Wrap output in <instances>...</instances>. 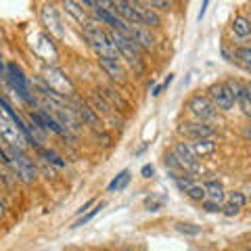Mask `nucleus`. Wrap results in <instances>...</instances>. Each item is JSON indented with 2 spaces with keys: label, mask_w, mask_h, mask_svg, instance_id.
<instances>
[{
  "label": "nucleus",
  "mask_w": 251,
  "mask_h": 251,
  "mask_svg": "<svg viewBox=\"0 0 251 251\" xmlns=\"http://www.w3.org/2000/svg\"><path fill=\"white\" fill-rule=\"evenodd\" d=\"M0 138L6 143V147L15 149V151H23V147H25V138H23V134L19 132L17 126H15V122L2 109H0Z\"/></svg>",
  "instance_id": "3"
},
{
  "label": "nucleus",
  "mask_w": 251,
  "mask_h": 251,
  "mask_svg": "<svg viewBox=\"0 0 251 251\" xmlns=\"http://www.w3.org/2000/svg\"><path fill=\"white\" fill-rule=\"evenodd\" d=\"M174 155H176V159L180 161V168H182V170L191 172V174H197V172L201 170L199 159L193 155L191 149H188V143H176Z\"/></svg>",
  "instance_id": "9"
},
{
  "label": "nucleus",
  "mask_w": 251,
  "mask_h": 251,
  "mask_svg": "<svg viewBox=\"0 0 251 251\" xmlns=\"http://www.w3.org/2000/svg\"><path fill=\"white\" fill-rule=\"evenodd\" d=\"M2 216H6V207H4L2 197H0V218H2Z\"/></svg>",
  "instance_id": "35"
},
{
  "label": "nucleus",
  "mask_w": 251,
  "mask_h": 251,
  "mask_svg": "<svg viewBox=\"0 0 251 251\" xmlns=\"http://www.w3.org/2000/svg\"><path fill=\"white\" fill-rule=\"evenodd\" d=\"M6 159H9L6 166H11L13 172L23 180V182H34V180H36V168H34L31 159L23 151L9 149V151H6Z\"/></svg>",
  "instance_id": "2"
},
{
  "label": "nucleus",
  "mask_w": 251,
  "mask_h": 251,
  "mask_svg": "<svg viewBox=\"0 0 251 251\" xmlns=\"http://www.w3.org/2000/svg\"><path fill=\"white\" fill-rule=\"evenodd\" d=\"M92 100H94V105H97V111H103V113H111V105L107 103V100L103 99V97H99V94H94L92 97Z\"/></svg>",
  "instance_id": "26"
},
{
  "label": "nucleus",
  "mask_w": 251,
  "mask_h": 251,
  "mask_svg": "<svg viewBox=\"0 0 251 251\" xmlns=\"http://www.w3.org/2000/svg\"><path fill=\"white\" fill-rule=\"evenodd\" d=\"M38 151H40V153H42V155H44V157H46V159H49L50 163H54V166H59V168L65 166V161H63L59 155H54L52 151H49V149H38Z\"/></svg>",
  "instance_id": "27"
},
{
  "label": "nucleus",
  "mask_w": 251,
  "mask_h": 251,
  "mask_svg": "<svg viewBox=\"0 0 251 251\" xmlns=\"http://www.w3.org/2000/svg\"><path fill=\"white\" fill-rule=\"evenodd\" d=\"M105 251H109V249H105Z\"/></svg>",
  "instance_id": "38"
},
{
  "label": "nucleus",
  "mask_w": 251,
  "mask_h": 251,
  "mask_svg": "<svg viewBox=\"0 0 251 251\" xmlns=\"http://www.w3.org/2000/svg\"><path fill=\"white\" fill-rule=\"evenodd\" d=\"M94 203H97V201H94V199H90V201H86V203H84V205H82L80 209H77V216H82V214H84V211H86V209H88V207H92V205H94Z\"/></svg>",
  "instance_id": "34"
},
{
  "label": "nucleus",
  "mask_w": 251,
  "mask_h": 251,
  "mask_svg": "<svg viewBox=\"0 0 251 251\" xmlns=\"http://www.w3.org/2000/svg\"><path fill=\"white\" fill-rule=\"evenodd\" d=\"M207 99L211 100V105H214L216 109H220V111H230V109L234 107V99L230 90L226 88V84L218 82V84H211L207 88Z\"/></svg>",
  "instance_id": "7"
},
{
  "label": "nucleus",
  "mask_w": 251,
  "mask_h": 251,
  "mask_svg": "<svg viewBox=\"0 0 251 251\" xmlns=\"http://www.w3.org/2000/svg\"><path fill=\"white\" fill-rule=\"evenodd\" d=\"M145 6H149V9H159V11H168L170 6H172V2H161V0H151V2H143Z\"/></svg>",
  "instance_id": "28"
},
{
  "label": "nucleus",
  "mask_w": 251,
  "mask_h": 251,
  "mask_svg": "<svg viewBox=\"0 0 251 251\" xmlns=\"http://www.w3.org/2000/svg\"><path fill=\"white\" fill-rule=\"evenodd\" d=\"M128 38H132L134 40V44L138 46V49H145V50H151L153 46H155V40H153V36H151V31L145 29V27H140V25H130V31H128Z\"/></svg>",
  "instance_id": "12"
},
{
  "label": "nucleus",
  "mask_w": 251,
  "mask_h": 251,
  "mask_svg": "<svg viewBox=\"0 0 251 251\" xmlns=\"http://www.w3.org/2000/svg\"><path fill=\"white\" fill-rule=\"evenodd\" d=\"M220 211H222L224 216H228V218H232V216H239L241 214V207H237V205H232V203H226L224 207H220Z\"/></svg>",
  "instance_id": "29"
},
{
  "label": "nucleus",
  "mask_w": 251,
  "mask_h": 251,
  "mask_svg": "<svg viewBox=\"0 0 251 251\" xmlns=\"http://www.w3.org/2000/svg\"><path fill=\"white\" fill-rule=\"evenodd\" d=\"M216 143H214V138H199V140H195V143H188V149L193 151L195 157H203V155H209V153H214L216 151Z\"/></svg>",
  "instance_id": "17"
},
{
  "label": "nucleus",
  "mask_w": 251,
  "mask_h": 251,
  "mask_svg": "<svg viewBox=\"0 0 251 251\" xmlns=\"http://www.w3.org/2000/svg\"><path fill=\"white\" fill-rule=\"evenodd\" d=\"M63 6H65V9H67V13H72L74 17H75L77 21L82 23V25H84L86 21H88V17H86L84 9H80V4H77V2H63Z\"/></svg>",
  "instance_id": "22"
},
{
  "label": "nucleus",
  "mask_w": 251,
  "mask_h": 251,
  "mask_svg": "<svg viewBox=\"0 0 251 251\" xmlns=\"http://www.w3.org/2000/svg\"><path fill=\"white\" fill-rule=\"evenodd\" d=\"M134 9H136L138 17H140V25H151V27H157V25L161 23L159 15H157L155 11H151V9H145V4H143V2H134Z\"/></svg>",
  "instance_id": "15"
},
{
  "label": "nucleus",
  "mask_w": 251,
  "mask_h": 251,
  "mask_svg": "<svg viewBox=\"0 0 251 251\" xmlns=\"http://www.w3.org/2000/svg\"><path fill=\"white\" fill-rule=\"evenodd\" d=\"M176 230L182 232V234H191V237H197V234L201 232V226L191 224V222H178V224H176Z\"/></svg>",
  "instance_id": "24"
},
{
  "label": "nucleus",
  "mask_w": 251,
  "mask_h": 251,
  "mask_svg": "<svg viewBox=\"0 0 251 251\" xmlns=\"http://www.w3.org/2000/svg\"><path fill=\"white\" fill-rule=\"evenodd\" d=\"M109 36H111V42L115 46L117 54H122V57L126 61H130V63H138L140 61V49L134 44L132 38L120 34V31H109Z\"/></svg>",
  "instance_id": "5"
},
{
  "label": "nucleus",
  "mask_w": 251,
  "mask_h": 251,
  "mask_svg": "<svg viewBox=\"0 0 251 251\" xmlns=\"http://www.w3.org/2000/svg\"><path fill=\"white\" fill-rule=\"evenodd\" d=\"M234 57L239 59V63L245 69L251 67V50H249V46H241V49H237V52H234Z\"/></svg>",
  "instance_id": "23"
},
{
  "label": "nucleus",
  "mask_w": 251,
  "mask_h": 251,
  "mask_svg": "<svg viewBox=\"0 0 251 251\" xmlns=\"http://www.w3.org/2000/svg\"><path fill=\"white\" fill-rule=\"evenodd\" d=\"M122 251H132V249H130V247H124V249H122Z\"/></svg>",
  "instance_id": "37"
},
{
  "label": "nucleus",
  "mask_w": 251,
  "mask_h": 251,
  "mask_svg": "<svg viewBox=\"0 0 251 251\" xmlns=\"http://www.w3.org/2000/svg\"><path fill=\"white\" fill-rule=\"evenodd\" d=\"M186 109L191 111V115L197 117L201 124H205L216 117V107L211 105V100L207 97H203V94H193L186 103Z\"/></svg>",
  "instance_id": "4"
},
{
  "label": "nucleus",
  "mask_w": 251,
  "mask_h": 251,
  "mask_svg": "<svg viewBox=\"0 0 251 251\" xmlns=\"http://www.w3.org/2000/svg\"><path fill=\"white\" fill-rule=\"evenodd\" d=\"M130 172L128 170H124V172H120V174H117L111 182H109V186H107V191L109 193H115V191H124L126 186L130 184Z\"/></svg>",
  "instance_id": "19"
},
{
  "label": "nucleus",
  "mask_w": 251,
  "mask_h": 251,
  "mask_svg": "<svg viewBox=\"0 0 251 251\" xmlns=\"http://www.w3.org/2000/svg\"><path fill=\"white\" fill-rule=\"evenodd\" d=\"M82 27H84L86 40H88V44L99 52V57H113V59L120 57L117 50H115V46H113V42H111V36H109V31L100 27L97 21H90L88 19Z\"/></svg>",
  "instance_id": "1"
},
{
  "label": "nucleus",
  "mask_w": 251,
  "mask_h": 251,
  "mask_svg": "<svg viewBox=\"0 0 251 251\" xmlns=\"http://www.w3.org/2000/svg\"><path fill=\"white\" fill-rule=\"evenodd\" d=\"M166 166L172 168V170H182V168H180V161L176 159L174 153H168V155H166Z\"/></svg>",
  "instance_id": "31"
},
{
  "label": "nucleus",
  "mask_w": 251,
  "mask_h": 251,
  "mask_svg": "<svg viewBox=\"0 0 251 251\" xmlns=\"http://www.w3.org/2000/svg\"><path fill=\"white\" fill-rule=\"evenodd\" d=\"M44 80H46V88L52 90L54 94H59V97L74 92V86H72V82H69V77L63 74L61 69H57V67H49V69H46Z\"/></svg>",
  "instance_id": "6"
},
{
  "label": "nucleus",
  "mask_w": 251,
  "mask_h": 251,
  "mask_svg": "<svg viewBox=\"0 0 251 251\" xmlns=\"http://www.w3.org/2000/svg\"><path fill=\"white\" fill-rule=\"evenodd\" d=\"M201 207L205 209V211H209V214H216V211H220V205H218V203L207 201V199H203V201H201Z\"/></svg>",
  "instance_id": "32"
},
{
  "label": "nucleus",
  "mask_w": 251,
  "mask_h": 251,
  "mask_svg": "<svg viewBox=\"0 0 251 251\" xmlns=\"http://www.w3.org/2000/svg\"><path fill=\"white\" fill-rule=\"evenodd\" d=\"M230 29H232V36H234V38L247 40L249 34H251V23H249V19H247V17H243V15H239V17H234V19H232Z\"/></svg>",
  "instance_id": "16"
},
{
  "label": "nucleus",
  "mask_w": 251,
  "mask_h": 251,
  "mask_svg": "<svg viewBox=\"0 0 251 251\" xmlns=\"http://www.w3.org/2000/svg\"><path fill=\"white\" fill-rule=\"evenodd\" d=\"M99 63L100 67L105 69V74L111 77V80H117V82H124V67L120 59H113V57H99Z\"/></svg>",
  "instance_id": "13"
},
{
  "label": "nucleus",
  "mask_w": 251,
  "mask_h": 251,
  "mask_svg": "<svg viewBox=\"0 0 251 251\" xmlns=\"http://www.w3.org/2000/svg\"><path fill=\"white\" fill-rule=\"evenodd\" d=\"M153 172H155V168L151 166V163H147V166H143V170H140V176H143V178H151Z\"/></svg>",
  "instance_id": "33"
},
{
  "label": "nucleus",
  "mask_w": 251,
  "mask_h": 251,
  "mask_svg": "<svg viewBox=\"0 0 251 251\" xmlns=\"http://www.w3.org/2000/svg\"><path fill=\"white\" fill-rule=\"evenodd\" d=\"M203 186V191H205V197L207 201H214V203H222L226 199V191H224V186L222 182H218V180H207L205 184H201Z\"/></svg>",
  "instance_id": "14"
},
{
  "label": "nucleus",
  "mask_w": 251,
  "mask_h": 251,
  "mask_svg": "<svg viewBox=\"0 0 251 251\" xmlns=\"http://www.w3.org/2000/svg\"><path fill=\"white\" fill-rule=\"evenodd\" d=\"M178 130H180V134L191 136L195 140H199V138H211V136L216 134V130L211 128L209 124H201V122H182Z\"/></svg>",
  "instance_id": "10"
},
{
  "label": "nucleus",
  "mask_w": 251,
  "mask_h": 251,
  "mask_svg": "<svg viewBox=\"0 0 251 251\" xmlns=\"http://www.w3.org/2000/svg\"><path fill=\"white\" fill-rule=\"evenodd\" d=\"M103 207H105V203H103V201H100V203H97V205H94V209H90L88 214H82V216H80V220H77V222H74V224H72V228H80V226L88 224L90 220H92L94 216H97V214H99V211L103 209Z\"/></svg>",
  "instance_id": "21"
},
{
  "label": "nucleus",
  "mask_w": 251,
  "mask_h": 251,
  "mask_svg": "<svg viewBox=\"0 0 251 251\" xmlns=\"http://www.w3.org/2000/svg\"><path fill=\"white\" fill-rule=\"evenodd\" d=\"M40 17H42L44 27L50 31V36H54V38L65 36V31H63V21H61L59 11H57V6L54 4H44L42 11H40Z\"/></svg>",
  "instance_id": "8"
},
{
  "label": "nucleus",
  "mask_w": 251,
  "mask_h": 251,
  "mask_svg": "<svg viewBox=\"0 0 251 251\" xmlns=\"http://www.w3.org/2000/svg\"><path fill=\"white\" fill-rule=\"evenodd\" d=\"M74 113H75V117H77V122H88V124H92V126H97L99 124V120H97V115L92 113V109L86 105V103H77L75 105V109H74Z\"/></svg>",
  "instance_id": "18"
},
{
  "label": "nucleus",
  "mask_w": 251,
  "mask_h": 251,
  "mask_svg": "<svg viewBox=\"0 0 251 251\" xmlns=\"http://www.w3.org/2000/svg\"><path fill=\"white\" fill-rule=\"evenodd\" d=\"M174 180H176V186L182 193H186L191 199H195V201L205 199V191H203V186L199 182H195L191 176H174Z\"/></svg>",
  "instance_id": "11"
},
{
  "label": "nucleus",
  "mask_w": 251,
  "mask_h": 251,
  "mask_svg": "<svg viewBox=\"0 0 251 251\" xmlns=\"http://www.w3.org/2000/svg\"><path fill=\"white\" fill-rule=\"evenodd\" d=\"M234 103H239L243 113L245 115H251V103H249V86L247 84H241V88L237 92V97H234Z\"/></svg>",
  "instance_id": "20"
},
{
  "label": "nucleus",
  "mask_w": 251,
  "mask_h": 251,
  "mask_svg": "<svg viewBox=\"0 0 251 251\" xmlns=\"http://www.w3.org/2000/svg\"><path fill=\"white\" fill-rule=\"evenodd\" d=\"M207 4H209V2L205 0V2H203V6H201V11H199V19L203 17V15H205V9H207Z\"/></svg>",
  "instance_id": "36"
},
{
  "label": "nucleus",
  "mask_w": 251,
  "mask_h": 251,
  "mask_svg": "<svg viewBox=\"0 0 251 251\" xmlns=\"http://www.w3.org/2000/svg\"><path fill=\"white\" fill-rule=\"evenodd\" d=\"M172 80H174V75H172V74H170V75L166 77V82H163L161 86H155V88H153V92H151V94H153V97H159V94H161V92H163V90H166V88H168V86L172 84Z\"/></svg>",
  "instance_id": "30"
},
{
  "label": "nucleus",
  "mask_w": 251,
  "mask_h": 251,
  "mask_svg": "<svg viewBox=\"0 0 251 251\" xmlns=\"http://www.w3.org/2000/svg\"><path fill=\"white\" fill-rule=\"evenodd\" d=\"M228 203H232V205H237V207H243L247 203V197L241 191H232V193H228Z\"/></svg>",
  "instance_id": "25"
}]
</instances>
